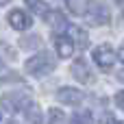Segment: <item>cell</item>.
Wrapping results in <instances>:
<instances>
[{"label":"cell","mask_w":124,"mask_h":124,"mask_svg":"<svg viewBox=\"0 0 124 124\" xmlns=\"http://www.w3.org/2000/svg\"><path fill=\"white\" fill-rule=\"evenodd\" d=\"M26 118H28V122H31V124H41V111H39V107L28 105V109H26Z\"/></svg>","instance_id":"cell-13"},{"label":"cell","mask_w":124,"mask_h":124,"mask_svg":"<svg viewBox=\"0 0 124 124\" xmlns=\"http://www.w3.org/2000/svg\"><path fill=\"white\" fill-rule=\"evenodd\" d=\"M72 37H74V46H78L81 50H85V48L89 46V35H87V31L74 28V31H72Z\"/></svg>","instance_id":"cell-10"},{"label":"cell","mask_w":124,"mask_h":124,"mask_svg":"<svg viewBox=\"0 0 124 124\" xmlns=\"http://www.w3.org/2000/svg\"><path fill=\"white\" fill-rule=\"evenodd\" d=\"M72 76L78 81V83H89L92 81V70H89V63L85 59H76L72 63Z\"/></svg>","instance_id":"cell-5"},{"label":"cell","mask_w":124,"mask_h":124,"mask_svg":"<svg viewBox=\"0 0 124 124\" xmlns=\"http://www.w3.org/2000/svg\"><path fill=\"white\" fill-rule=\"evenodd\" d=\"M7 2H11V0H0V4H7Z\"/></svg>","instance_id":"cell-21"},{"label":"cell","mask_w":124,"mask_h":124,"mask_svg":"<svg viewBox=\"0 0 124 124\" xmlns=\"http://www.w3.org/2000/svg\"><path fill=\"white\" fill-rule=\"evenodd\" d=\"M57 98L63 105H81L83 102V92H78L74 87H61L57 92Z\"/></svg>","instance_id":"cell-6"},{"label":"cell","mask_w":124,"mask_h":124,"mask_svg":"<svg viewBox=\"0 0 124 124\" xmlns=\"http://www.w3.org/2000/svg\"><path fill=\"white\" fill-rule=\"evenodd\" d=\"M9 24H11L15 31H26L33 22H31V17H28L22 9H15V11L9 13Z\"/></svg>","instance_id":"cell-7"},{"label":"cell","mask_w":124,"mask_h":124,"mask_svg":"<svg viewBox=\"0 0 124 124\" xmlns=\"http://www.w3.org/2000/svg\"><path fill=\"white\" fill-rule=\"evenodd\" d=\"M72 124H94V118L89 111H76L72 118Z\"/></svg>","instance_id":"cell-15"},{"label":"cell","mask_w":124,"mask_h":124,"mask_svg":"<svg viewBox=\"0 0 124 124\" xmlns=\"http://www.w3.org/2000/svg\"><path fill=\"white\" fill-rule=\"evenodd\" d=\"M54 68H57V59H54L52 52H46V50L39 52V54H35V57H31V59L24 63V70H26L31 76H37V78L50 74Z\"/></svg>","instance_id":"cell-1"},{"label":"cell","mask_w":124,"mask_h":124,"mask_svg":"<svg viewBox=\"0 0 124 124\" xmlns=\"http://www.w3.org/2000/svg\"><path fill=\"white\" fill-rule=\"evenodd\" d=\"M46 20H48V24L52 26V31H65V28H68L65 15H63L61 11H48V13H46Z\"/></svg>","instance_id":"cell-9"},{"label":"cell","mask_w":124,"mask_h":124,"mask_svg":"<svg viewBox=\"0 0 124 124\" xmlns=\"http://www.w3.org/2000/svg\"><path fill=\"white\" fill-rule=\"evenodd\" d=\"M118 76H120V81H122V83H124V70H122V72H120V74H118Z\"/></svg>","instance_id":"cell-18"},{"label":"cell","mask_w":124,"mask_h":124,"mask_svg":"<svg viewBox=\"0 0 124 124\" xmlns=\"http://www.w3.org/2000/svg\"><path fill=\"white\" fill-rule=\"evenodd\" d=\"M54 44H57V52H59L61 59H70V57H72V52H74V41H70L68 37L59 35V37L54 39Z\"/></svg>","instance_id":"cell-8"},{"label":"cell","mask_w":124,"mask_h":124,"mask_svg":"<svg viewBox=\"0 0 124 124\" xmlns=\"http://www.w3.org/2000/svg\"><path fill=\"white\" fill-rule=\"evenodd\" d=\"M109 124H124V122H120V120H111Z\"/></svg>","instance_id":"cell-20"},{"label":"cell","mask_w":124,"mask_h":124,"mask_svg":"<svg viewBox=\"0 0 124 124\" xmlns=\"http://www.w3.org/2000/svg\"><path fill=\"white\" fill-rule=\"evenodd\" d=\"M24 4H26L33 13H37V15H46V13H48V4L41 2V0H24Z\"/></svg>","instance_id":"cell-12"},{"label":"cell","mask_w":124,"mask_h":124,"mask_svg":"<svg viewBox=\"0 0 124 124\" xmlns=\"http://www.w3.org/2000/svg\"><path fill=\"white\" fill-rule=\"evenodd\" d=\"M116 105L124 111V92H118V94H116Z\"/></svg>","instance_id":"cell-17"},{"label":"cell","mask_w":124,"mask_h":124,"mask_svg":"<svg viewBox=\"0 0 124 124\" xmlns=\"http://www.w3.org/2000/svg\"><path fill=\"white\" fill-rule=\"evenodd\" d=\"M0 105H2L7 111H11V113L22 111L24 107L31 105V94H28V92H11V94H4V96L0 98Z\"/></svg>","instance_id":"cell-2"},{"label":"cell","mask_w":124,"mask_h":124,"mask_svg":"<svg viewBox=\"0 0 124 124\" xmlns=\"http://www.w3.org/2000/svg\"><path fill=\"white\" fill-rule=\"evenodd\" d=\"M120 59H122V63H124V48L120 50Z\"/></svg>","instance_id":"cell-19"},{"label":"cell","mask_w":124,"mask_h":124,"mask_svg":"<svg viewBox=\"0 0 124 124\" xmlns=\"http://www.w3.org/2000/svg\"><path fill=\"white\" fill-rule=\"evenodd\" d=\"M20 46L24 50H35V48H41V37L39 35H26L20 39Z\"/></svg>","instance_id":"cell-11"},{"label":"cell","mask_w":124,"mask_h":124,"mask_svg":"<svg viewBox=\"0 0 124 124\" xmlns=\"http://www.w3.org/2000/svg\"><path fill=\"white\" fill-rule=\"evenodd\" d=\"M94 61L98 63L100 70H111L113 63H116V52H113V48H111L109 44L98 46V48L94 50Z\"/></svg>","instance_id":"cell-4"},{"label":"cell","mask_w":124,"mask_h":124,"mask_svg":"<svg viewBox=\"0 0 124 124\" xmlns=\"http://www.w3.org/2000/svg\"><path fill=\"white\" fill-rule=\"evenodd\" d=\"M85 13H87V17L94 22V24H109V20H111V13H109V9L102 4V2H98V0H87V9H85Z\"/></svg>","instance_id":"cell-3"},{"label":"cell","mask_w":124,"mask_h":124,"mask_svg":"<svg viewBox=\"0 0 124 124\" xmlns=\"http://www.w3.org/2000/svg\"><path fill=\"white\" fill-rule=\"evenodd\" d=\"M48 124H68V120H65L63 111H59V109H50V111H48Z\"/></svg>","instance_id":"cell-14"},{"label":"cell","mask_w":124,"mask_h":124,"mask_svg":"<svg viewBox=\"0 0 124 124\" xmlns=\"http://www.w3.org/2000/svg\"><path fill=\"white\" fill-rule=\"evenodd\" d=\"M85 2H87V0H70V7H72L74 13L81 15V13H85V9H87V7H81V4H85Z\"/></svg>","instance_id":"cell-16"},{"label":"cell","mask_w":124,"mask_h":124,"mask_svg":"<svg viewBox=\"0 0 124 124\" xmlns=\"http://www.w3.org/2000/svg\"><path fill=\"white\" fill-rule=\"evenodd\" d=\"M0 120H2V118H0Z\"/></svg>","instance_id":"cell-22"}]
</instances>
